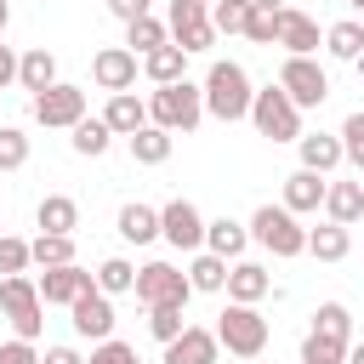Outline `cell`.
<instances>
[{
  "instance_id": "6da1fadb",
  "label": "cell",
  "mask_w": 364,
  "mask_h": 364,
  "mask_svg": "<svg viewBox=\"0 0 364 364\" xmlns=\"http://www.w3.org/2000/svg\"><path fill=\"white\" fill-rule=\"evenodd\" d=\"M250 74L239 68V63H210V74H205V114L210 119H222V125H233V119H250Z\"/></svg>"
},
{
  "instance_id": "7a4b0ae2",
  "label": "cell",
  "mask_w": 364,
  "mask_h": 364,
  "mask_svg": "<svg viewBox=\"0 0 364 364\" xmlns=\"http://www.w3.org/2000/svg\"><path fill=\"white\" fill-rule=\"evenodd\" d=\"M148 119L165 125V131H176V136H188V131L205 119V85H193V80L159 85V91L148 97Z\"/></svg>"
},
{
  "instance_id": "3957f363",
  "label": "cell",
  "mask_w": 364,
  "mask_h": 364,
  "mask_svg": "<svg viewBox=\"0 0 364 364\" xmlns=\"http://www.w3.org/2000/svg\"><path fill=\"white\" fill-rule=\"evenodd\" d=\"M250 239H256L262 250L284 256V262L307 250V228L296 222V210H290V205H262V210L250 216Z\"/></svg>"
},
{
  "instance_id": "277c9868",
  "label": "cell",
  "mask_w": 364,
  "mask_h": 364,
  "mask_svg": "<svg viewBox=\"0 0 364 364\" xmlns=\"http://www.w3.org/2000/svg\"><path fill=\"white\" fill-rule=\"evenodd\" d=\"M216 341H222L233 358H262V347H267V318H262L250 301H228L222 318H216Z\"/></svg>"
},
{
  "instance_id": "5b68a950",
  "label": "cell",
  "mask_w": 364,
  "mask_h": 364,
  "mask_svg": "<svg viewBox=\"0 0 364 364\" xmlns=\"http://www.w3.org/2000/svg\"><path fill=\"white\" fill-rule=\"evenodd\" d=\"M250 125L273 142H301V108L290 102L284 85H267V91L250 97Z\"/></svg>"
},
{
  "instance_id": "8992f818",
  "label": "cell",
  "mask_w": 364,
  "mask_h": 364,
  "mask_svg": "<svg viewBox=\"0 0 364 364\" xmlns=\"http://www.w3.org/2000/svg\"><path fill=\"white\" fill-rule=\"evenodd\" d=\"M0 307H6V318H11V330H17L23 341L40 336V324H46V301H40V284H34V279L6 273V279H0Z\"/></svg>"
},
{
  "instance_id": "52a82bcc",
  "label": "cell",
  "mask_w": 364,
  "mask_h": 364,
  "mask_svg": "<svg viewBox=\"0 0 364 364\" xmlns=\"http://www.w3.org/2000/svg\"><path fill=\"white\" fill-rule=\"evenodd\" d=\"M188 296H193V279L182 267H171V262L136 267V301L142 307H188Z\"/></svg>"
},
{
  "instance_id": "ba28073f",
  "label": "cell",
  "mask_w": 364,
  "mask_h": 364,
  "mask_svg": "<svg viewBox=\"0 0 364 364\" xmlns=\"http://www.w3.org/2000/svg\"><path fill=\"white\" fill-rule=\"evenodd\" d=\"M171 40L193 57V51H210L216 46V23H210V6L205 0H171Z\"/></svg>"
},
{
  "instance_id": "9c48e42d",
  "label": "cell",
  "mask_w": 364,
  "mask_h": 364,
  "mask_svg": "<svg viewBox=\"0 0 364 364\" xmlns=\"http://www.w3.org/2000/svg\"><path fill=\"white\" fill-rule=\"evenodd\" d=\"M34 119L40 125H51V131H74L80 119H85V91L80 85H46V91H34Z\"/></svg>"
},
{
  "instance_id": "30bf717a",
  "label": "cell",
  "mask_w": 364,
  "mask_h": 364,
  "mask_svg": "<svg viewBox=\"0 0 364 364\" xmlns=\"http://www.w3.org/2000/svg\"><path fill=\"white\" fill-rule=\"evenodd\" d=\"M279 85L290 91V102H296V108H318V102L330 97V74H324L313 57H284Z\"/></svg>"
},
{
  "instance_id": "8fae6325",
  "label": "cell",
  "mask_w": 364,
  "mask_h": 364,
  "mask_svg": "<svg viewBox=\"0 0 364 364\" xmlns=\"http://www.w3.org/2000/svg\"><path fill=\"white\" fill-rule=\"evenodd\" d=\"M159 239H171L176 250H205V216L193 199H171L159 210Z\"/></svg>"
},
{
  "instance_id": "7c38bea8",
  "label": "cell",
  "mask_w": 364,
  "mask_h": 364,
  "mask_svg": "<svg viewBox=\"0 0 364 364\" xmlns=\"http://www.w3.org/2000/svg\"><path fill=\"white\" fill-rule=\"evenodd\" d=\"M34 284H40V301H46V307H74V301H80L97 279H91L80 262H63V267H46Z\"/></svg>"
},
{
  "instance_id": "4fadbf2b",
  "label": "cell",
  "mask_w": 364,
  "mask_h": 364,
  "mask_svg": "<svg viewBox=\"0 0 364 364\" xmlns=\"http://www.w3.org/2000/svg\"><path fill=\"white\" fill-rule=\"evenodd\" d=\"M68 313H74V336H85V341H108V336H114V296H108V290L91 284Z\"/></svg>"
},
{
  "instance_id": "5bb4252c",
  "label": "cell",
  "mask_w": 364,
  "mask_h": 364,
  "mask_svg": "<svg viewBox=\"0 0 364 364\" xmlns=\"http://www.w3.org/2000/svg\"><path fill=\"white\" fill-rule=\"evenodd\" d=\"M91 80H97L102 91H131V85H136V51H131V46H102V51L91 57Z\"/></svg>"
},
{
  "instance_id": "9a60e30c",
  "label": "cell",
  "mask_w": 364,
  "mask_h": 364,
  "mask_svg": "<svg viewBox=\"0 0 364 364\" xmlns=\"http://www.w3.org/2000/svg\"><path fill=\"white\" fill-rule=\"evenodd\" d=\"M216 353H222L216 330H199V324H188L176 341H165V364H216Z\"/></svg>"
},
{
  "instance_id": "2e32d148",
  "label": "cell",
  "mask_w": 364,
  "mask_h": 364,
  "mask_svg": "<svg viewBox=\"0 0 364 364\" xmlns=\"http://www.w3.org/2000/svg\"><path fill=\"white\" fill-rule=\"evenodd\" d=\"M279 46L290 57H313L318 51V23L307 11H296V6H279Z\"/></svg>"
},
{
  "instance_id": "e0dca14e",
  "label": "cell",
  "mask_w": 364,
  "mask_h": 364,
  "mask_svg": "<svg viewBox=\"0 0 364 364\" xmlns=\"http://www.w3.org/2000/svg\"><path fill=\"white\" fill-rule=\"evenodd\" d=\"M102 119H108V131H114V136H136V131L148 125V102H142L136 91H114V97H108V108H102Z\"/></svg>"
},
{
  "instance_id": "ac0fdd59",
  "label": "cell",
  "mask_w": 364,
  "mask_h": 364,
  "mask_svg": "<svg viewBox=\"0 0 364 364\" xmlns=\"http://www.w3.org/2000/svg\"><path fill=\"white\" fill-rule=\"evenodd\" d=\"M296 148H301V165H307V171H318V176H330V171L347 159V148H341V131H336V136H330V131H313V136L301 131V142H296Z\"/></svg>"
},
{
  "instance_id": "d6986e66",
  "label": "cell",
  "mask_w": 364,
  "mask_h": 364,
  "mask_svg": "<svg viewBox=\"0 0 364 364\" xmlns=\"http://www.w3.org/2000/svg\"><path fill=\"white\" fill-rule=\"evenodd\" d=\"M324 188H330V182H324L318 171H307V165H301V171H290V176H284V205H290L296 216H307V210H318V205H324Z\"/></svg>"
},
{
  "instance_id": "ffe728a7",
  "label": "cell",
  "mask_w": 364,
  "mask_h": 364,
  "mask_svg": "<svg viewBox=\"0 0 364 364\" xmlns=\"http://www.w3.org/2000/svg\"><path fill=\"white\" fill-rule=\"evenodd\" d=\"M267 290H273V279H267L262 262H233V267H228V301H250V307H256Z\"/></svg>"
},
{
  "instance_id": "44dd1931",
  "label": "cell",
  "mask_w": 364,
  "mask_h": 364,
  "mask_svg": "<svg viewBox=\"0 0 364 364\" xmlns=\"http://www.w3.org/2000/svg\"><path fill=\"white\" fill-rule=\"evenodd\" d=\"M324 216L341 222V228H353L364 216V182H330L324 188Z\"/></svg>"
},
{
  "instance_id": "7402d4cb",
  "label": "cell",
  "mask_w": 364,
  "mask_h": 364,
  "mask_svg": "<svg viewBox=\"0 0 364 364\" xmlns=\"http://www.w3.org/2000/svg\"><path fill=\"white\" fill-rule=\"evenodd\" d=\"M182 68H188V51H182L176 40H165L159 51H148V57H142V74H148L154 85H176V80H188Z\"/></svg>"
},
{
  "instance_id": "603a6c76",
  "label": "cell",
  "mask_w": 364,
  "mask_h": 364,
  "mask_svg": "<svg viewBox=\"0 0 364 364\" xmlns=\"http://www.w3.org/2000/svg\"><path fill=\"white\" fill-rule=\"evenodd\" d=\"M125 142H131V159H136V165H165V159H171L176 131H165V125H154V119H148V125H142L136 136H125Z\"/></svg>"
},
{
  "instance_id": "cb8c5ba5",
  "label": "cell",
  "mask_w": 364,
  "mask_h": 364,
  "mask_svg": "<svg viewBox=\"0 0 364 364\" xmlns=\"http://www.w3.org/2000/svg\"><path fill=\"white\" fill-rule=\"evenodd\" d=\"M245 245H250V228H239L233 216H216V222H205V250H216V256L239 262V256H245Z\"/></svg>"
},
{
  "instance_id": "d4e9b609",
  "label": "cell",
  "mask_w": 364,
  "mask_h": 364,
  "mask_svg": "<svg viewBox=\"0 0 364 364\" xmlns=\"http://www.w3.org/2000/svg\"><path fill=\"white\" fill-rule=\"evenodd\" d=\"M17 85H23V91H46V85H57V57H51L46 46L23 51V57H17Z\"/></svg>"
},
{
  "instance_id": "484cf974",
  "label": "cell",
  "mask_w": 364,
  "mask_h": 364,
  "mask_svg": "<svg viewBox=\"0 0 364 364\" xmlns=\"http://www.w3.org/2000/svg\"><path fill=\"white\" fill-rule=\"evenodd\" d=\"M34 222H40V233H74L80 228V205L68 193H46L40 210H34Z\"/></svg>"
},
{
  "instance_id": "4316f807",
  "label": "cell",
  "mask_w": 364,
  "mask_h": 364,
  "mask_svg": "<svg viewBox=\"0 0 364 364\" xmlns=\"http://www.w3.org/2000/svg\"><path fill=\"white\" fill-rule=\"evenodd\" d=\"M353 250V233L341 228V222H324V228H307V256H318V262H341Z\"/></svg>"
},
{
  "instance_id": "83f0119b",
  "label": "cell",
  "mask_w": 364,
  "mask_h": 364,
  "mask_svg": "<svg viewBox=\"0 0 364 364\" xmlns=\"http://www.w3.org/2000/svg\"><path fill=\"white\" fill-rule=\"evenodd\" d=\"M119 239H131V245L159 239V210H154V205H125V210H119Z\"/></svg>"
},
{
  "instance_id": "f1b7e54d",
  "label": "cell",
  "mask_w": 364,
  "mask_h": 364,
  "mask_svg": "<svg viewBox=\"0 0 364 364\" xmlns=\"http://www.w3.org/2000/svg\"><path fill=\"white\" fill-rule=\"evenodd\" d=\"M188 279H193V290H228V256H216V250H193Z\"/></svg>"
},
{
  "instance_id": "f546056e",
  "label": "cell",
  "mask_w": 364,
  "mask_h": 364,
  "mask_svg": "<svg viewBox=\"0 0 364 364\" xmlns=\"http://www.w3.org/2000/svg\"><path fill=\"white\" fill-rule=\"evenodd\" d=\"M165 40H171V23H159L154 11H148V17H136V23H125V46H131V51H142V57H148V51H159Z\"/></svg>"
},
{
  "instance_id": "4dcf8cb0",
  "label": "cell",
  "mask_w": 364,
  "mask_h": 364,
  "mask_svg": "<svg viewBox=\"0 0 364 364\" xmlns=\"http://www.w3.org/2000/svg\"><path fill=\"white\" fill-rule=\"evenodd\" d=\"M324 46H330V57L353 63V57L364 51V23H358V17H347V23H330V28H324Z\"/></svg>"
},
{
  "instance_id": "1f68e13d",
  "label": "cell",
  "mask_w": 364,
  "mask_h": 364,
  "mask_svg": "<svg viewBox=\"0 0 364 364\" xmlns=\"http://www.w3.org/2000/svg\"><path fill=\"white\" fill-rule=\"evenodd\" d=\"M68 142H74V154H85V159H102V154H108V142H114V131H108V119H80Z\"/></svg>"
},
{
  "instance_id": "d6a6232c",
  "label": "cell",
  "mask_w": 364,
  "mask_h": 364,
  "mask_svg": "<svg viewBox=\"0 0 364 364\" xmlns=\"http://www.w3.org/2000/svg\"><path fill=\"white\" fill-rule=\"evenodd\" d=\"M313 330L324 336V341H341V347H353L347 336H353V313L341 307V301H324L318 313H313Z\"/></svg>"
},
{
  "instance_id": "836d02e7",
  "label": "cell",
  "mask_w": 364,
  "mask_h": 364,
  "mask_svg": "<svg viewBox=\"0 0 364 364\" xmlns=\"http://www.w3.org/2000/svg\"><path fill=\"white\" fill-rule=\"evenodd\" d=\"M28 250L40 267H63V262H74V233H40V239H28Z\"/></svg>"
},
{
  "instance_id": "e575fe53",
  "label": "cell",
  "mask_w": 364,
  "mask_h": 364,
  "mask_svg": "<svg viewBox=\"0 0 364 364\" xmlns=\"http://www.w3.org/2000/svg\"><path fill=\"white\" fill-rule=\"evenodd\" d=\"M97 290H108V296H125V290H136V267H131L125 256H108V262L97 267Z\"/></svg>"
},
{
  "instance_id": "d590c367",
  "label": "cell",
  "mask_w": 364,
  "mask_h": 364,
  "mask_svg": "<svg viewBox=\"0 0 364 364\" xmlns=\"http://www.w3.org/2000/svg\"><path fill=\"white\" fill-rule=\"evenodd\" d=\"M250 6H256V0H210V23H216V34H245Z\"/></svg>"
},
{
  "instance_id": "8d00e7d4",
  "label": "cell",
  "mask_w": 364,
  "mask_h": 364,
  "mask_svg": "<svg viewBox=\"0 0 364 364\" xmlns=\"http://www.w3.org/2000/svg\"><path fill=\"white\" fill-rule=\"evenodd\" d=\"M245 40H256V46H279V6H250Z\"/></svg>"
},
{
  "instance_id": "74e56055",
  "label": "cell",
  "mask_w": 364,
  "mask_h": 364,
  "mask_svg": "<svg viewBox=\"0 0 364 364\" xmlns=\"http://www.w3.org/2000/svg\"><path fill=\"white\" fill-rule=\"evenodd\" d=\"M28 165V136L17 125H0V171H23Z\"/></svg>"
},
{
  "instance_id": "f35d334b",
  "label": "cell",
  "mask_w": 364,
  "mask_h": 364,
  "mask_svg": "<svg viewBox=\"0 0 364 364\" xmlns=\"http://www.w3.org/2000/svg\"><path fill=\"white\" fill-rule=\"evenodd\" d=\"M148 330H154V341L165 347V341H176L188 324H182V307H148Z\"/></svg>"
},
{
  "instance_id": "ab89813d",
  "label": "cell",
  "mask_w": 364,
  "mask_h": 364,
  "mask_svg": "<svg viewBox=\"0 0 364 364\" xmlns=\"http://www.w3.org/2000/svg\"><path fill=\"white\" fill-rule=\"evenodd\" d=\"M28 262H34L28 239H11V233H0V273H23Z\"/></svg>"
},
{
  "instance_id": "60d3db41",
  "label": "cell",
  "mask_w": 364,
  "mask_h": 364,
  "mask_svg": "<svg viewBox=\"0 0 364 364\" xmlns=\"http://www.w3.org/2000/svg\"><path fill=\"white\" fill-rule=\"evenodd\" d=\"M341 148H347V159H353V165L364 171V108L341 119Z\"/></svg>"
},
{
  "instance_id": "b9f144b4",
  "label": "cell",
  "mask_w": 364,
  "mask_h": 364,
  "mask_svg": "<svg viewBox=\"0 0 364 364\" xmlns=\"http://www.w3.org/2000/svg\"><path fill=\"white\" fill-rule=\"evenodd\" d=\"M131 358H136V353H131L125 341H114V336H108V341H97V347H91V358H85V364H131Z\"/></svg>"
},
{
  "instance_id": "7bdbcfd3",
  "label": "cell",
  "mask_w": 364,
  "mask_h": 364,
  "mask_svg": "<svg viewBox=\"0 0 364 364\" xmlns=\"http://www.w3.org/2000/svg\"><path fill=\"white\" fill-rule=\"evenodd\" d=\"M0 364H40V353H34V341H23V336H11V341L0 347Z\"/></svg>"
},
{
  "instance_id": "ee69618b",
  "label": "cell",
  "mask_w": 364,
  "mask_h": 364,
  "mask_svg": "<svg viewBox=\"0 0 364 364\" xmlns=\"http://www.w3.org/2000/svg\"><path fill=\"white\" fill-rule=\"evenodd\" d=\"M108 11L119 23H136V17H148V0H108Z\"/></svg>"
},
{
  "instance_id": "f6af8a7d",
  "label": "cell",
  "mask_w": 364,
  "mask_h": 364,
  "mask_svg": "<svg viewBox=\"0 0 364 364\" xmlns=\"http://www.w3.org/2000/svg\"><path fill=\"white\" fill-rule=\"evenodd\" d=\"M40 364H85V358H80L74 347H46V358H40Z\"/></svg>"
},
{
  "instance_id": "bcb514c9",
  "label": "cell",
  "mask_w": 364,
  "mask_h": 364,
  "mask_svg": "<svg viewBox=\"0 0 364 364\" xmlns=\"http://www.w3.org/2000/svg\"><path fill=\"white\" fill-rule=\"evenodd\" d=\"M17 80V57H11V46H0V91Z\"/></svg>"
},
{
  "instance_id": "7dc6e473",
  "label": "cell",
  "mask_w": 364,
  "mask_h": 364,
  "mask_svg": "<svg viewBox=\"0 0 364 364\" xmlns=\"http://www.w3.org/2000/svg\"><path fill=\"white\" fill-rule=\"evenodd\" d=\"M301 364H347V358H330V353H301Z\"/></svg>"
},
{
  "instance_id": "c3c4849f",
  "label": "cell",
  "mask_w": 364,
  "mask_h": 364,
  "mask_svg": "<svg viewBox=\"0 0 364 364\" xmlns=\"http://www.w3.org/2000/svg\"><path fill=\"white\" fill-rule=\"evenodd\" d=\"M347 364H364V341H353V347H347Z\"/></svg>"
},
{
  "instance_id": "681fc988",
  "label": "cell",
  "mask_w": 364,
  "mask_h": 364,
  "mask_svg": "<svg viewBox=\"0 0 364 364\" xmlns=\"http://www.w3.org/2000/svg\"><path fill=\"white\" fill-rule=\"evenodd\" d=\"M6 23H11V6H6V0H0V34H6Z\"/></svg>"
},
{
  "instance_id": "f907efd6",
  "label": "cell",
  "mask_w": 364,
  "mask_h": 364,
  "mask_svg": "<svg viewBox=\"0 0 364 364\" xmlns=\"http://www.w3.org/2000/svg\"><path fill=\"white\" fill-rule=\"evenodd\" d=\"M353 68H358V80H364V51H358V57H353Z\"/></svg>"
},
{
  "instance_id": "816d5d0a",
  "label": "cell",
  "mask_w": 364,
  "mask_h": 364,
  "mask_svg": "<svg viewBox=\"0 0 364 364\" xmlns=\"http://www.w3.org/2000/svg\"><path fill=\"white\" fill-rule=\"evenodd\" d=\"M256 6H284V0H256Z\"/></svg>"
},
{
  "instance_id": "f5cc1de1",
  "label": "cell",
  "mask_w": 364,
  "mask_h": 364,
  "mask_svg": "<svg viewBox=\"0 0 364 364\" xmlns=\"http://www.w3.org/2000/svg\"><path fill=\"white\" fill-rule=\"evenodd\" d=\"M347 6H353V11H364V0H347Z\"/></svg>"
},
{
  "instance_id": "db71d44e",
  "label": "cell",
  "mask_w": 364,
  "mask_h": 364,
  "mask_svg": "<svg viewBox=\"0 0 364 364\" xmlns=\"http://www.w3.org/2000/svg\"><path fill=\"white\" fill-rule=\"evenodd\" d=\"M239 364H262V358H239Z\"/></svg>"
},
{
  "instance_id": "11a10c76",
  "label": "cell",
  "mask_w": 364,
  "mask_h": 364,
  "mask_svg": "<svg viewBox=\"0 0 364 364\" xmlns=\"http://www.w3.org/2000/svg\"><path fill=\"white\" fill-rule=\"evenodd\" d=\"M131 364H142V358H131Z\"/></svg>"
},
{
  "instance_id": "9f6ffc18",
  "label": "cell",
  "mask_w": 364,
  "mask_h": 364,
  "mask_svg": "<svg viewBox=\"0 0 364 364\" xmlns=\"http://www.w3.org/2000/svg\"><path fill=\"white\" fill-rule=\"evenodd\" d=\"M205 6H210V0H205Z\"/></svg>"
},
{
  "instance_id": "6f0895ef",
  "label": "cell",
  "mask_w": 364,
  "mask_h": 364,
  "mask_svg": "<svg viewBox=\"0 0 364 364\" xmlns=\"http://www.w3.org/2000/svg\"><path fill=\"white\" fill-rule=\"evenodd\" d=\"M358 182H364V176H358Z\"/></svg>"
}]
</instances>
